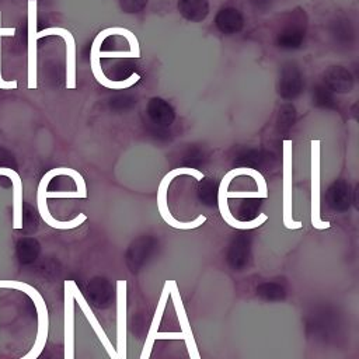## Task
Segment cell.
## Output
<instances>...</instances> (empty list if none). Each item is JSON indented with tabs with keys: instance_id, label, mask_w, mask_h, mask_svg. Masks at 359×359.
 <instances>
[{
	"instance_id": "15",
	"label": "cell",
	"mask_w": 359,
	"mask_h": 359,
	"mask_svg": "<svg viewBox=\"0 0 359 359\" xmlns=\"http://www.w3.org/2000/svg\"><path fill=\"white\" fill-rule=\"evenodd\" d=\"M178 10L187 20L199 23L206 19L209 13V3L208 0H180Z\"/></svg>"
},
{
	"instance_id": "8",
	"label": "cell",
	"mask_w": 359,
	"mask_h": 359,
	"mask_svg": "<svg viewBox=\"0 0 359 359\" xmlns=\"http://www.w3.org/2000/svg\"><path fill=\"white\" fill-rule=\"evenodd\" d=\"M37 0L29 2V89H37Z\"/></svg>"
},
{
	"instance_id": "18",
	"label": "cell",
	"mask_w": 359,
	"mask_h": 359,
	"mask_svg": "<svg viewBox=\"0 0 359 359\" xmlns=\"http://www.w3.org/2000/svg\"><path fill=\"white\" fill-rule=\"evenodd\" d=\"M300 89H302L300 76H295L292 75V72H288V75L282 79V87L279 93L285 97H295L296 94H299Z\"/></svg>"
},
{
	"instance_id": "5",
	"label": "cell",
	"mask_w": 359,
	"mask_h": 359,
	"mask_svg": "<svg viewBox=\"0 0 359 359\" xmlns=\"http://www.w3.org/2000/svg\"><path fill=\"white\" fill-rule=\"evenodd\" d=\"M283 145V225L286 229H300L302 222L292 219V142Z\"/></svg>"
},
{
	"instance_id": "6",
	"label": "cell",
	"mask_w": 359,
	"mask_h": 359,
	"mask_svg": "<svg viewBox=\"0 0 359 359\" xmlns=\"http://www.w3.org/2000/svg\"><path fill=\"white\" fill-rule=\"evenodd\" d=\"M47 36H59L66 43V87L76 89V43L73 34L66 29L52 27L37 33L38 40Z\"/></svg>"
},
{
	"instance_id": "12",
	"label": "cell",
	"mask_w": 359,
	"mask_h": 359,
	"mask_svg": "<svg viewBox=\"0 0 359 359\" xmlns=\"http://www.w3.org/2000/svg\"><path fill=\"white\" fill-rule=\"evenodd\" d=\"M0 176H6L13 183V229H23V183L17 171L0 167Z\"/></svg>"
},
{
	"instance_id": "9",
	"label": "cell",
	"mask_w": 359,
	"mask_h": 359,
	"mask_svg": "<svg viewBox=\"0 0 359 359\" xmlns=\"http://www.w3.org/2000/svg\"><path fill=\"white\" fill-rule=\"evenodd\" d=\"M117 339L118 359H127V281L117 283Z\"/></svg>"
},
{
	"instance_id": "1",
	"label": "cell",
	"mask_w": 359,
	"mask_h": 359,
	"mask_svg": "<svg viewBox=\"0 0 359 359\" xmlns=\"http://www.w3.org/2000/svg\"><path fill=\"white\" fill-rule=\"evenodd\" d=\"M258 171L254 170V169H246V167H240V169H233L232 171H229L222 183H220V187H219V191H218V205H219V209H220V215L222 218L225 219V222L234 227V229H240V230H250V229H255V227H260L264 222H267V215L264 213H260V216L257 219H253V220H237L230 209H229V204H227V199L229 198H267L268 194L267 191H237V192H230L227 191L229 188V184L232 181L233 177L236 176H240V174H248V176H255Z\"/></svg>"
},
{
	"instance_id": "3",
	"label": "cell",
	"mask_w": 359,
	"mask_h": 359,
	"mask_svg": "<svg viewBox=\"0 0 359 359\" xmlns=\"http://www.w3.org/2000/svg\"><path fill=\"white\" fill-rule=\"evenodd\" d=\"M181 174H190L192 177H195L197 180H202L204 178V174L199 173L198 170L195 169H188V167H181V169H174L171 170L169 174L164 176V178L162 180L160 183V187H159V192H157V208H159V212L162 215V218L164 219V222L171 226V227H176V229H181V230H190V229H195L198 226H201L202 223L206 222V216L205 215H199L195 220L192 222H180L177 219L173 218V215L170 213L169 211V205H167V191H169V185L170 183L177 177V176H181Z\"/></svg>"
},
{
	"instance_id": "10",
	"label": "cell",
	"mask_w": 359,
	"mask_h": 359,
	"mask_svg": "<svg viewBox=\"0 0 359 359\" xmlns=\"http://www.w3.org/2000/svg\"><path fill=\"white\" fill-rule=\"evenodd\" d=\"M167 282H169L170 295L173 297V302H174L178 318H180V325H181V330H183L181 334H183V339L187 344L188 353H190L191 359H201L198 348H197V344H195V339H194V335H192V331H191V327H190V323H188V318H187V314H185V309H184L181 297H180V292H178L177 283L174 281H167Z\"/></svg>"
},
{
	"instance_id": "20",
	"label": "cell",
	"mask_w": 359,
	"mask_h": 359,
	"mask_svg": "<svg viewBox=\"0 0 359 359\" xmlns=\"http://www.w3.org/2000/svg\"><path fill=\"white\" fill-rule=\"evenodd\" d=\"M120 3L127 13H139L148 5V0H120Z\"/></svg>"
},
{
	"instance_id": "19",
	"label": "cell",
	"mask_w": 359,
	"mask_h": 359,
	"mask_svg": "<svg viewBox=\"0 0 359 359\" xmlns=\"http://www.w3.org/2000/svg\"><path fill=\"white\" fill-rule=\"evenodd\" d=\"M0 19H2V13H0ZM15 34H16V29H2V27H0V45H2V37H13ZM0 54H2V47H0ZM0 69H2V64H0ZM0 89H2V90H15V89H17V82L3 79L2 71H0Z\"/></svg>"
},
{
	"instance_id": "4",
	"label": "cell",
	"mask_w": 359,
	"mask_h": 359,
	"mask_svg": "<svg viewBox=\"0 0 359 359\" xmlns=\"http://www.w3.org/2000/svg\"><path fill=\"white\" fill-rule=\"evenodd\" d=\"M311 225L314 229H328L330 223L320 218V142H311Z\"/></svg>"
},
{
	"instance_id": "13",
	"label": "cell",
	"mask_w": 359,
	"mask_h": 359,
	"mask_svg": "<svg viewBox=\"0 0 359 359\" xmlns=\"http://www.w3.org/2000/svg\"><path fill=\"white\" fill-rule=\"evenodd\" d=\"M169 296H170V289H169V282H166L164 288H163V292H162V297L159 300V304H157V309H156V313H155V317H153V321H152V325H150V330H149V334H148V338H146V342H145V346H143V351H142V355H141V359H149L150 358L152 348H153L155 339L157 338L159 325H160V321H162Z\"/></svg>"
},
{
	"instance_id": "14",
	"label": "cell",
	"mask_w": 359,
	"mask_h": 359,
	"mask_svg": "<svg viewBox=\"0 0 359 359\" xmlns=\"http://www.w3.org/2000/svg\"><path fill=\"white\" fill-rule=\"evenodd\" d=\"M148 114L155 124L162 125V127L171 125L174 121V117H176L173 107L167 101H164L163 99H159V97H155L149 101Z\"/></svg>"
},
{
	"instance_id": "17",
	"label": "cell",
	"mask_w": 359,
	"mask_h": 359,
	"mask_svg": "<svg viewBox=\"0 0 359 359\" xmlns=\"http://www.w3.org/2000/svg\"><path fill=\"white\" fill-rule=\"evenodd\" d=\"M327 83L334 92H351L352 89V76L342 68H332L327 72Z\"/></svg>"
},
{
	"instance_id": "11",
	"label": "cell",
	"mask_w": 359,
	"mask_h": 359,
	"mask_svg": "<svg viewBox=\"0 0 359 359\" xmlns=\"http://www.w3.org/2000/svg\"><path fill=\"white\" fill-rule=\"evenodd\" d=\"M73 296H75V300L79 303V306H80L82 311L86 314V317H87V320H89V323H90L92 328H93V330H94V332H96V335L100 338L101 344H103V345H104V348L107 349V352H108L110 358H111V359H118V353H117L115 348H113V344L110 342V339H108L107 334L104 332L103 327H101V325H100V323L97 321V318H96V316H94L93 310L90 309L89 303H87V302H86V299L83 297V295H82V292L79 290V288H78V285H76V283H75V286H73Z\"/></svg>"
},
{
	"instance_id": "2",
	"label": "cell",
	"mask_w": 359,
	"mask_h": 359,
	"mask_svg": "<svg viewBox=\"0 0 359 359\" xmlns=\"http://www.w3.org/2000/svg\"><path fill=\"white\" fill-rule=\"evenodd\" d=\"M0 288L16 289V290L24 292L34 302L37 309V316H38V332H37V338L33 348L29 351L27 355H24L20 359H38L45 348V344L48 339V331H50V316H48V309L43 295L34 286L22 281H0Z\"/></svg>"
},
{
	"instance_id": "7",
	"label": "cell",
	"mask_w": 359,
	"mask_h": 359,
	"mask_svg": "<svg viewBox=\"0 0 359 359\" xmlns=\"http://www.w3.org/2000/svg\"><path fill=\"white\" fill-rule=\"evenodd\" d=\"M75 281H65V359H75Z\"/></svg>"
},
{
	"instance_id": "16",
	"label": "cell",
	"mask_w": 359,
	"mask_h": 359,
	"mask_svg": "<svg viewBox=\"0 0 359 359\" xmlns=\"http://www.w3.org/2000/svg\"><path fill=\"white\" fill-rule=\"evenodd\" d=\"M216 26L223 34L233 36L241 30L243 17L236 9H223L216 16Z\"/></svg>"
}]
</instances>
